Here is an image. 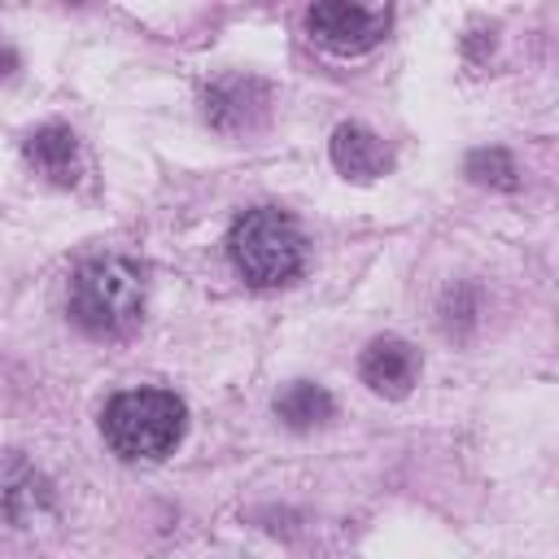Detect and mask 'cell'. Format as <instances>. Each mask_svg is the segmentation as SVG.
Masks as SVG:
<instances>
[{"mask_svg":"<svg viewBox=\"0 0 559 559\" xmlns=\"http://www.w3.org/2000/svg\"><path fill=\"white\" fill-rule=\"evenodd\" d=\"M66 306L87 336H127L144 319V275L127 258H92L70 275Z\"/></svg>","mask_w":559,"mask_h":559,"instance_id":"obj_1","label":"cell"},{"mask_svg":"<svg viewBox=\"0 0 559 559\" xmlns=\"http://www.w3.org/2000/svg\"><path fill=\"white\" fill-rule=\"evenodd\" d=\"M227 258L240 271L245 284L253 288H280L301 271L306 258V240L297 231V223L275 210V205H258L245 210L231 231H227Z\"/></svg>","mask_w":559,"mask_h":559,"instance_id":"obj_2","label":"cell"},{"mask_svg":"<svg viewBox=\"0 0 559 559\" xmlns=\"http://www.w3.org/2000/svg\"><path fill=\"white\" fill-rule=\"evenodd\" d=\"M105 441L122 459H166L188 428V406L166 389H127L100 415Z\"/></svg>","mask_w":559,"mask_h":559,"instance_id":"obj_3","label":"cell"},{"mask_svg":"<svg viewBox=\"0 0 559 559\" xmlns=\"http://www.w3.org/2000/svg\"><path fill=\"white\" fill-rule=\"evenodd\" d=\"M389 22L393 13L384 4H345V0H319L306 13V31L314 35V44H323L336 57L371 52L384 39Z\"/></svg>","mask_w":559,"mask_h":559,"instance_id":"obj_4","label":"cell"},{"mask_svg":"<svg viewBox=\"0 0 559 559\" xmlns=\"http://www.w3.org/2000/svg\"><path fill=\"white\" fill-rule=\"evenodd\" d=\"M358 376L371 393L380 397H406L419 380V349L402 336H380L362 349L358 358Z\"/></svg>","mask_w":559,"mask_h":559,"instance_id":"obj_5","label":"cell"},{"mask_svg":"<svg viewBox=\"0 0 559 559\" xmlns=\"http://www.w3.org/2000/svg\"><path fill=\"white\" fill-rule=\"evenodd\" d=\"M266 105H271V92L266 83L249 79V74H231V79H218L210 92H205V118L218 127V131H249L266 118Z\"/></svg>","mask_w":559,"mask_h":559,"instance_id":"obj_6","label":"cell"},{"mask_svg":"<svg viewBox=\"0 0 559 559\" xmlns=\"http://www.w3.org/2000/svg\"><path fill=\"white\" fill-rule=\"evenodd\" d=\"M332 166H336L345 179L367 183V179H380V175L393 166V153H389V144H384L371 127H362V122H341V127L332 131Z\"/></svg>","mask_w":559,"mask_h":559,"instance_id":"obj_7","label":"cell"},{"mask_svg":"<svg viewBox=\"0 0 559 559\" xmlns=\"http://www.w3.org/2000/svg\"><path fill=\"white\" fill-rule=\"evenodd\" d=\"M22 157H26V166L35 175H44V179H52L61 188L79 183V170H83L79 166V135L70 127H61V122H48V127L31 131L26 144H22Z\"/></svg>","mask_w":559,"mask_h":559,"instance_id":"obj_8","label":"cell"},{"mask_svg":"<svg viewBox=\"0 0 559 559\" xmlns=\"http://www.w3.org/2000/svg\"><path fill=\"white\" fill-rule=\"evenodd\" d=\"M52 502L48 480L17 454L0 459V520L9 524H31L39 520V511Z\"/></svg>","mask_w":559,"mask_h":559,"instance_id":"obj_9","label":"cell"},{"mask_svg":"<svg viewBox=\"0 0 559 559\" xmlns=\"http://www.w3.org/2000/svg\"><path fill=\"white\" fill-rule=\"evenodd\" d=\"M332 393L314 380H293L275 393V415L288 424V428H314V424H328L332 419Z\"/></svg>","mask_w":559,"mask_h":559,"instance_id":"obj_10","label":"cell"},{"mask_svg":"<svg viewBox=\"0 0 559 559\" xmlns=\"http://www.w3.org/2000/svg\"><path fill=\"white\" fill-rule=\"evenodd\" d=\"M467 175L476 183H493V188H515V166L502 148H476L467 157Z\"/></svg>","mask_w":559,"mask_h":559,"instance_id":"obj_11","label":"cell"}]
</instances>
